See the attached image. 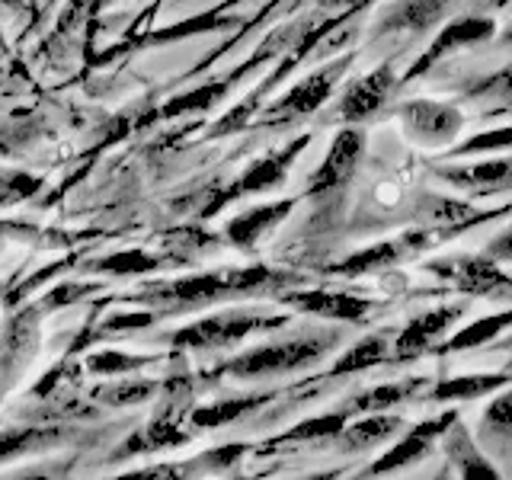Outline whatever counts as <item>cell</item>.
Masks as SVG:
<instances>
[{
	"label": "cell",
	"mask_w": 512,
	"mask_h": 480,
	"mask_svg": "<svg viewBox=\"0 0 512 480\" xmlns=\"http://www.w3.org/2000/svg\"><path fill=\"white\" fill-rule=\"evenodd\" d=\"M288 304L304 314L327 317V320H349V324H365L378 308L372 298H362L352 292H327V288L295 292V295H288Z\"/></svg>",
	"instance_id": "10"
},
{
	"label": "cell",
	"mask_w": 512,
	"mask_h": 480,
	"mask_svg": "<svg viewBox=\"0 0 512 480\" xmlns=\"http://www.w3.org/2000/svg\"><path fill=\"white\" fill-rule=\"evenodd\" d=\"M423 378H410V381H400V384H381V388H368L362 394H356L346 404L349 413H381V410H394L397 404L413 397L416 388H423Z\"/></svg>",
	"instance_id": "16"
},
{
	"label": "cell",
	"mask_w": 512,
	"mask_h": 480,
	"mask_svg": "<svg viewBox=\"0 0 512 480\" xmlns=\"http://www.w3.org/2000/svg\"><path fill=\"white\" fill-rule=\"evenodd\" d=\"M480 436L490 442H512V391L500 394L493 404L484 410V420H480Z\"/></svg>",
	"instance_id": "23"
},
{
	"label": "cell",
	"mask_w": 512,
	"mask_h": 480,
	"mask_svg": "<svg viewBox=\"0 0 512 480\" xmlns=\"http://www.w3.org/2000/svg\"><path fill=\"white\" fill-rule=\"evenodd\" d=\"M362 151H365V135L359 128H343V132L336 135L330 154L324 157V164L314 173L311 196H330V192L343 189L352 180V173H356Z\"/></svg>",
	"instance_id": "9"
},
{
	"label": "cell",
	"mask_w": 512,
	"mask_h": 480,
	"mask_svg": "<svg viewBox=\"0 0 512 480\" xmlns=\"http://www.w3.org/2000/svg\"><path fill=\"white\" fill-rule=\"evenodd\" d=\"M308 144V138H301V141H295V144H288L285 151H279V154H272V157H266V160H260L244 180H240V192H256V189H269V186H276V183H282V176H285V170L292 167V160L301 154V148Z\"/></svg>",
	"instance_id": "18"
},
{
	"label": "cell",
	"mask_w": 512,
	"mask_h": 480,
	"mask_svg": "<svg viewBox=\"0 0 512 480\" xmlns=\"http://www.w3.org/2000/svg\"><path fill=\"white\" fill-rule=\"evenodd\" d=\"M400 87V77L394 71V64H378L375 71H368L365 77L352 80L346 93L340 96V106H336V119L346 125L368 122L375 112L384 109V103L391 100V93Z\"/></svg>",
	"instance_id": "4"
},
{
	"label": "cell",
	"mask_w": 512,
	"mask_h": 480,
	"mask_svg": "<svg viewBox=\"0 0 512 480\" xmlns=\"http://www.w3.org/2000/svg\"><path fill=\"white\" fill-rule=\"evenodd\" d=\"M468 311V304H439V308H429L423 314H416L407 320V327L397 333V346H394V356L397 359H416L423 356L426 349L436 346L442 336L452 330L458 320Z\"/></svg>",
	"instance_id": "7"
},
{
	"label": "cell",
	"mask_w": 512,
	"mask_h": 480,
	"mask_svg": "<svg viewBox=\"0 0 512 480\" xmlns=\"http://www.w3.org/2000/svg\"><path fill=\"white\" fill-rule=\"evenodd\" d=\"M346 71H349V58H340V61L327 64V68L314 71L311 77H304L301 84H295L292 90H288L276 106H269L272 109L269 119L285 122V119H295V116H308V112H314L336 90V84H340V77Z\"/></svg>",
	"instance_id": "8"
},
{
	"label": "cell",
	"mask_w": 512,
	"mask_h": 480,
	"mask_svg": "<svg viewBox=\"0 0 512 480\" xmlns=\"http://www.w3.org/2000/svg\"><path fill=\"white\" fill-rule=\"evenodd\" d=\"M400 125H404L407 138L423 144V148H445L461 135L464 112L452 103L407 100L400 106Z\"/></svg>",
	"instance_id": "2"
},
{
	"label": "cell",
	"mask_w": 512,
	"mask_h": 480,
	"mask_svg": "<svg viewBox=\"0 0 512 480\" xmlns=\"http://www.w3.org/2000/svg\"><path fill=\"white\" fill-rule=\"evenodd\" d=\"M426 244H429V240L423 234H407V237L381 240V244L365 247L359 253H352L349 260L330 266L327 272H333V276H346V279H362V276H372V272L391 269L394 263L404 260L407 253H416V250L426 247Z\"/></svg>",
	"instance_id": "11"
},
{
	"label": "cell",
	"mask_w": 512,
	"mask_h": 480,
	"mask_svg": "<svg viewBox=\"0 0 512 480\" xmlns=\"http://www.w3.org/2000/svg\"><path fill=\"white\" fill-rule=\"evenodd\" d=\"M442 439H445V448H448V458H452V464L464 477H496L493 464L477 455V445L468 442V436L458 429V423L448 429Z\"/></svg>",
	"instance_id": "22"
},
{
	"label": "cell",
	"mask_w": 512,
	"mask_h": 480,
	"mask_svg": "<svg viewBox=\"0 0 512 480\" xmlns=\"http://www.w3.org/2000/svg\"><path fill=\"white\" fill-rule=\"evenodd\" d=\"M493 32H496V23L490 20V16H461V20L448 23L442 32H436V39H432V45L426 48V52L410 64L404 80L423 77L426 71L436 68L445 55L458 52V48L477 45V42H487V39H493Z\"/></svg>",
	"instance_id": "5"
},
{
	"label": "cell",
	"mask_w": 512,
	"mask_h": 480,
	"mask_svg": "<svg viewBox=\"0 0 512 480\" xmlns=\"http://www.w3.org/2000/svg\"><path fill=\"white\" fill-rule=\"evenodd\" d=\"M458 423V413L455 410H445L439 416H429V420L416 423L404 439H400L397 445H391L388 452H384L372 468L365 471V477L372 474H388V471H397V468H407V464H416L420 461L432 445H436L448 429H452Z\"/></svg>",
	"instance_id": "6"
},
{
	"label": "cell",
	"mask_w": 512,
	"mask_h": 480,
	"mask_svg": "<svg viewBox=\"0 0 512 480\" xmlns=\"http://www.w3.org/2000/svg\"><path fill=\"white\" fill-rule=\"evenodd\" d=\"M509 327H512V311L480 317V320H474L471 327L458 330L448 343H442V346H439V352H442V356H452V352H464V349L487 346L490 340H496V336H500L503 330H509Z\"/></svg>",
	"instance_id": "17"
},
{
	"label": "cell",
	"mask_w": 512,
	"mask_h": 480,
	"mask_svg": "<svg viewBox=\"0 0 512 480\" xmlns=\"http://www.w3.org/2000/svg\"><path fill=\"white\" fill-rule=\"evenodd\" d=\"M333 340H292V343H276V346H263L253 349L247 356H240L231 362V372L240 378H256V375H279V372H292V368H304L317 359H324L330 352Z\"/></svg>",
	"instance_id": "3"
},
{
	"label": "cell",
	"mask_w": 512,
	"mask_h": 480,
	"mask_svg": "<svg viewBox=\"0 0 512 480\" xmlns=\"http://www.w3.org/2000/svg\"><path fill=\"white\" fill-rule=\"evenodd\" d=\"M400 429H404V420H400V416H391L388 410H381V413H365L359 423L346 426L340 432V439L349 452H359V448H372L378 442H388Z\"/></svg>",
	"instance_id": "15"
},
{
	"label": "cell",
	"mask_w": 512,
	"mask_h": 480,
	"mask_svg": "<svg viewBox=\"0 0 512 480\" xmlns=\"http://www.w3.org/2000/svg\"><path fill=\"white\" fill-rule=\"evenodd\" d=\"M503 42H512V29L506 32V36H503Z\"/></svg>",
	"instance_id": "29"
},
{
	"label": "cell",
	"mask_w": 512,
	"mask_h": 480,
	"mask_svg": "<svg viewBox=\"0 0 512 480\" xmlns=\"http://www.w3.org/2000/svg\"><path fill=\"white\" fill-rule=\"evenodd\" d=\"M439 180L464 189L477 192V196H490V192H506L512 189V154L496 157V160H477V164H452L439 167Z\"/></svg>",
	"instance_id": "12"
},
{
	"label": "cell",
	"mask_w": 512,
	"mask_h": 480,
	"mask_svg": "<svg viewBox=\"0 0 512 480\" xmlns=\"http://www.w3.org/2000/svg\"><path fill=\"white\" fill-rule=\"evenodd\" d=\"M384 359H388V336L375 333V336H365V340H359L356 346H352L346 356L330 368V375L333 378L356 375V372H365V368H372Z\"/></svg>",
	"instance_id": "20"
},
{
	"label": "cell",
	"mask_w": 512,
	"mask_h": 480,
	"mask_svg": "<svg viewBox=\"0 0 512 480\" xmlns=\"http://www.w3.org/2000/svg\"><path fill=\"white\" fill-rule=\"evenodd\" d=\"M260 400H231V404H221V407H215V410H205L199 420L202 423H208V426H215V423H228V420H234V416H240V413H247V410H253Z\"/></svg>",
	"instance_id": "27"
},
{
	"label": "cell",
	"mask_w": 512,
	"mask_h": 480,
	"mask_svg": "<svg viewBox=\"0 0 512 480\" xmlns=\"http://www.w3.org/2000/svg\"><path fill=\"white\" fill-rule=\"evenodd\" d=\"M468 96H480V100H490L496 106H512V71H503V74H493L487 80H480L477 87L468 90Z\"/></svg>",
	"instance_id": "26"
},
{
	"label": "cell",
	"mask_w": 512,
	"mask_h": 480,
	"mask_svg": "<svg viewBox=\"0 0 512 480\" xmlns=\"http://www.w3.org/2000/svg\"><path fill=\"white\" fill-rule=\"evenodd\" d=\"M509 384V375H464V378H452V381H442L436 384L432 391V400H468V397H484L490 391H500Z\"/></svg>",
	"instance_id": "21"
},
{
	"label": "cell",
	"mask_w": 512,
	"mask_h": 480,
	"mask_svg": "<svg viewBox=\"0 0 512 480\" xmlns=\"http://www.w3.org/2000/svg\"><path fill=\"white\" fill-rule=\"evenodd\" d=\"M432 276L445 285H455L464 295L477 298H512V276L500 269L493 256H448V260H432L426 266Z\"/></svg>",
	"instance_id": "1"
},
{
	"label": "cell",
	"mask_w": 512,
	"mask_h": 480,
	"mask_svg": "<svg viewBox=\"0 0 512 480\" xmlns=\"http://www.w3.org/2000/svg\"><path fill=\"white\" fill-rule=\"evenodd\" d=\"M288 208H292V202H279V205L253 208V212H247V215H240L237 221H231L228 234L234 237V244H240V247H253L256 240H260V234H263V231H269L272 224H279V221L288 215Z\"/></svg>",
	"instance_id": "19"
},
{
	"label": "cell",
	"mask_w": 512,
	"mask_h": 480,
	"mask_svg": "<svg viewBox=\"0 0 512 480\" xmlns=\"http://www.w3.org/2000/svg\"><path fill=\"white\" fill-rule=\"evenodd\" d=\"M455 0H397L378 16V32H426L448 13Z\"/></svg>",
	"instance_id": "14"
},
{
	"label": "cell",
	"mask_w": 512,
	"mask_h": 480,
	"mask_svg": "<svg viewBox=\"0 0 512 480\" xmlns=\"http://www.w3.org/2000/svg\"><path fill=\"white\" fill-rule=\"evenodd\" d=\"M487 253L493 256V260L509 263V260H512V228H509V231H503V234H496V237L490 240Z\"/></svg>",
	"instance_id": "28"
},
{
	"label": "cell",
	"mask_w": 512,
	"mask_h": 480,
	"mask_svg": "<svg viewBox=\"0 0 512 480\" xmlns=\"http://www.w3.org/2000/svg\"><path fill=\"white\" fill-rule=\"evenodd\" d=\"M282 317H256V314H224L202 320L192 330L183 333V343L192 346H221V343H234L240 336H247L253 330H266V327H279Z\"/></svg>",
	"instance_id": "13"
},
{
	"label": "cell",
	"mask_w": 512,
	"mask_h": 480,
	"mask_svg": "<svg viewBox=\"0 0 512 480\" xmlns=\"http://www.w3.org/2000/svg\"><path fill=\"white\" fill-rule=\"evenodd\" d=\"M346 413H327V416H314V420L295 426L288 432V439L292 442H311V439H340V432L346 429Z\"/></svg>",
	"instance_id": "24"
},
{
	"label": "cell",
	"mask_w": 512,
	"mask_h": 480,
	"mask_svg": "<svg viewBox=\"0 0 512 480\" xmlns=\"http://www.w3.org/2000/svg\"><path fill=\"white\" fill-rule=\"evenodd\" d=\"M352 4H362V0H352Z\"/></svg>",
	"instance_id": "30"
},
{
	"label": "cell",
	"mask_w": 512,
	"mask_h": 480,
	"mask_svg": "<svg viewBox=\"0 0 512 480\" xmlns=\"http://www.w3.org/2000/svg\"><path fill=\"white\" fill-rule=\"evenodd\" d=\"M496 151H512V125L471 135L468 141L455 148V154H496Z\"/></svg>",
	"instance_id": "25"
}]
</instances>
